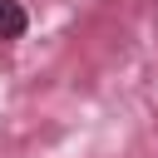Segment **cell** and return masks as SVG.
<instances>
[{
	"label": "cell",
	"mask_w": 158,
	"mask_h": 158,
	"mask_svg": "<svg viewBox=\"0 0 158 158\" xmlns=\"http://www.w3.org/2000/svg\"><path fill=\"white\" fill-rule=\"evenodd\" d=\"M30 30V15L20 0H0V40H20Z\"/></svg>",
	"instance_id": "6da1fadb"
}]
</instances>
